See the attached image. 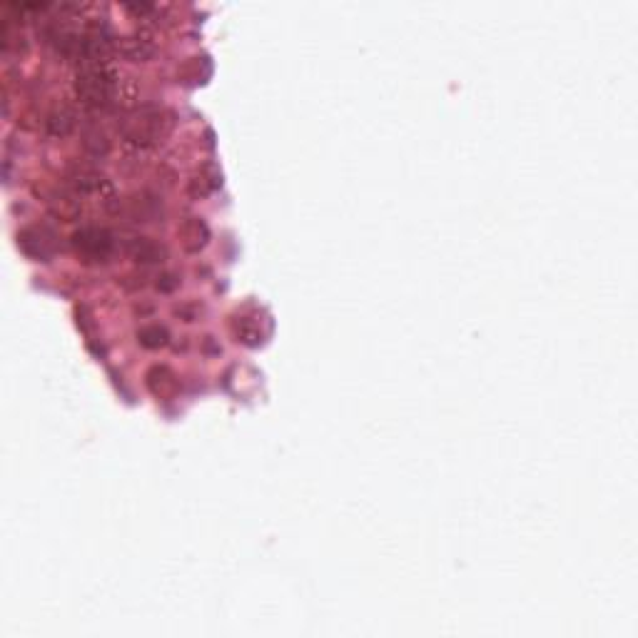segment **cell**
I'll use <instances>...</instances> for the list:
<instances>
[{
    "label": "cell",
    "mask_w": 638,
    "mask_h": 638,
    "mask_svg": "<svg viewBox=\"0 0 638 638\" xmlns=\"http://www.w3.org/2000/svg\"><path fill=\"white\" fill-rule=\"evenodd\" d=\"M75 88H78V95L83 98V102H88V105H105V102H110L112 90H115V73L100 63L88 65L78 75Z\"/></svg>",
    "instance_id": "obj_1"
},
{
    "label": "cell",
    "mask_w": 638,
    "mask_h": 638,
    "mask_svg": "<svg viewBox=\"0 0 638 638\" xmlns=\"http://www.w3.org/2000/svg\"><path fill=\"white\" fill-rule=\"evenodd\" d=\"M75 249L83 254L88 262H102V259L110 257L112 247V235L102 227H83L80 232H75Z\"/></svg>",
    "instance_id": "obj_2"
},
{
    "label": "cell",
    "mask_w": 638,
    "mask_h": 638,
    "mask_svg": "<svg viewBox=\"0 0 638 638\" xmlns=\"http://www.w3.org/2000/svg\"><path fill=\"white\" fill-rule=\"evenodd\" d=\"M130 252H132V257L138 259V262H158V259L163 257V247H160L158 242H153V240H148V237L132 240Z\"/></svg>",
    "instance_id": "obj_3"
},
{
    "label": "cell",
    "mask_w": 638,
    "mask_h": 638,
    "mask_svg": "<svg viewBox=\"0 0 638 638\" xmlns=\"http://www.w3.org/2000/svg\"><path fill=\"white\" fill-rule=\"evenodd\" d=\"M140 342L145 344V347H163L165 342H167V332H165L160 324H150V327H145L143 332H140Z\"/></svg>",
    "instance_id": "obj_4"
},
{
    "label": "cell",
    "mask_w": 638,
    "mask_h": 638,
    "mask_svg": "<svg viewBox=\"0 0 638 638\" xmlns=\"http://www.w3.org/2000/svg\"><path fill=\"white\" fill-rule=\"evenodd\" d=\"M158 287H160V290H165V292H170V290H175V287H177V282L172 280V275H163L158 280Z\"/></svg>",
    "instance_id": "obj_5"
}]
</instances>
